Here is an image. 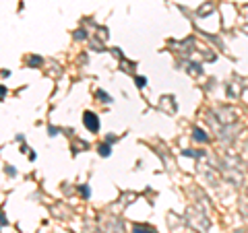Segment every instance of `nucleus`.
<instances>
[{"instance_id":"nucleus-1","label":"nucleus","mask_w":248,"mask_h":233,"mask_svg":"<svg viewBox=\"0 0 248 233\" xmlns=\"http://www.w3.org/2000/svg\"><path fill=\"white\" fill-rule=\"evenodd\" d=\"M83 124H85V128L89 130V132H97V130H99V118L95 116L93 112H85Z\"/></svg>"},{"instance_id":"nucleus-2","label":"nucleus","mask_w":248,"mask_h":233,"mask_svg":"<svg viewBox=\"0 0 248 233\" xmlns=\"http://www.w3.org/2000/svg\"><path fill=\"white\" fill-rule=\"evenodd\" d=\"M97 153H99L101 157H110V155H112V147H110V142L99 144V147H97Z\"/></svg>"},{"instance_id":"nucleus-3","label":"nucleus","mask_w":248,"mask_h":233,"mask_svg":"<svg viewBox=\"0 0 248 233\" xmlns=\"http://www.w3.org/2000/svg\"><path fill=\"white\" fill-rule=\"evenodd\" d=\"M192 136H194V140H199V142H207V136H205V134H203V130H194V134H192Z\"/></svg>"},{"instance_id":"nucleus-4","label":"nucleus","mask_w":248,"mask_h":233,"mask_svg":"<svg viewBox=\"0 0 248 233\" xmlns=\"http://www.w3.org/2000/svg\"><path fill=\"white\" fill-rule=\"evenodd\" d=\"M134 231H137V233H155L151 227H145V225H143V227H141V225H137V227H134Z\"/></svg>"},{"instance_id":"nucleus-5","label":"nucleus","mask_w":248,"mask_h":233,"mask_svg":"<svg viewBox=\"0 0 248 233\" xmlns=\"http://www.w3.org/2000/svg\"><path fill=\"white\" fill-rule=\"evenodd\" d=\"M27 62H29V64H31L33 68H37V64H41L44 60H41V58H37V56H31V58H27Z\"/></svg>"},{"instance_id":"nucleus-6","label":"nucleus","mask_w":248,"mask_h":233,"mask_svg":"<svg viewBox=\"0 0 248 233\" xmlns=\"http://www.w3.org/2000/svg\"><path fill=\"white\" fill-rule=\"evenodd\" d=\"M97 97H99V101H107V103H110V101H112V97H110V95H106L104 93V91H97Z\"/></svg>"},{"instance_id":"nucleus-7","label":"nucleus","mask_w":248,"mask_h":233,"mask_svg":"<svg viewBox=\"0 0 248 233\" xmlns=\"http://www.w3.org/2000/svg\"><path fill=\"white\" fill-rule=\"evenodd\" d=\"M134 81H137V87H139V89H143V87L147 85V79H145V76H137Z\"/></svg>"},{"instance_id":"nucleus-8","label":"nucleus","mask_w":248,"mask_h":233,"mask_svg":"<svg viewBox=\"0 0 248 233\" xmlns=\"http://www.w3.org/2000/svg\"><path fill=\"white\" fill-rule=\"evenodd\" d=\"M81 192H83V196H89V188H87V186H83Z\"/></svg>"},{"instance_id":"nucleus-9","label":"nucleus","mask_w":248,"mask_h":233,"mask_svg":"<svg viewBox=\"0 0 248 233\" xmlns=\"http://www.w3.org/2000/svg\"><path fill=\"white\" fill-rule=\"evenodd\" d=\"M2 95H4V87H0V97H2Z\"/></svg>"}]
</instances>
